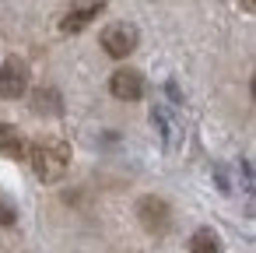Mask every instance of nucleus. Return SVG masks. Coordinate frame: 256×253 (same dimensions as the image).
Listing matches in <instances>:
<instances>
[{
    "mask_svg": "<svg viewBox=\"0 0 256 253\" xmlns=\"http://www.w3.org/2000/svg\"><path fill=\"white\" fill-rule=\"evenodd\" d=\"M238 172H242V190L249 193V200H252V207H256V165L249 162V158H238Z\"/></svg>",
    "mask_w": 256,
    "mask_h": 253,
    "instance_id": "nucleus-11",
    "label": "nucleus"
},
{
    "mask_svg": "<svg viewBox=\"0 0 256 253\" xmlns=\"http://www.w3.org/2000/svg\"><path fill=\"white\" fill-rule=\"evenodd\" d=\"M28 162H32V169L42 183H56L70 165V144L64 137H42V141L32 144Z\"/></svg>",
    "mask_w": 256,
    "mask_h": 253,
    "instance_id": "nucleus-1",
    "label": "nucleus"
},
{
    "mask_svg": "<svg viewBox=\"0 0 256 253\" xmlns=\"http://www.w3.org/2000/svg\"><path fill=\"white\" fill-rule=\"evenodd\" d=\"M249 92H252V99H256V74H252V85H249Z\"/></svg>",
    "mask_w": 256,
    "mask_h": 253,
    "instance_id": "nucleus-14",
    "label": "nucleus"
},
{
    "mask_svg": "<svg viewBox=\"0 0 256 253\" xmlns=\"http://www.w3.org/2000/svg\"><path fill=\"white\" fill-rule=\"evenodd\" d=\"M106 11V4H81V8H70L64 18H60V32L64 36H78L81 29L92 25V18H98Z\"/></svg>",
    "mask_w": 256,
    "mask_h": 253,
    "instance_id": "nucleus-8",
    "label": "nucleus"
},
{
    "mask_svg": "<svg viewBox=\"0 0 256 253\" xmlns=\"http://www.w3.org/2000/svg\"><path fill=\"white\" fill-rule=\"evenodd\" d=\"M28 151H32V141L14 123H0V155L14 162H28Z\"/></svg>",
    "mask_w": 256,
    "mask_h": 253,
    "instance_id": "nucleus-6",
    "label": "nucleus"
},
{
    "mask_svg": "<svg viewBox=\"0 0 256 253\" xmlns=\"http://www.w3.org/2000/svg\"><path fill=\"white\" fill-rule=\"evenodd\" d=\"M98 43H102V50H106L112 60H123V57H130V53L140 46V32H137L134 22H112V25L102 29Z\"/></svg>",
    "mask_w": 256,
    "mask_h": 253,
    "instance_id": "nucleus-2",
    "label": "nucleus"
},
{
    "mask_svg": "<svg viewBox=\"0 0 256 253\" xmlns=\"http://www.w3.org/2000/svg\"><path fill=\"white\" fill-rule=\"evenodd\" d=\"M109 92H112L120 102H137V99L144 95V78H140V71H130V67L116 71V74L109 78Z\"/></svg>",
    "mask_w": 256,
    "mask_h": 253,
    "instance_id": "nucleus-5",
    "label": "nucleus"
},
{
    "mask_svg": "<svg viewBox=\"0 0 256 253\" xmlns=\"http://www.w3.org/2000/svg\"><path fill=\"white\" fill-rule=\"evenodd\" d=\"M32 113H39V116H60V113H64L60 92H56V88H39V92H32Z\"/></svg>",
    "mask_w": 256,
    "mask_h": 253,
    "instance_id": "nucleus-9",
    "label": "nucleus"
},
{
    "mask_svg": "<svg viewBox=\"0 0 256 253\" xmlns=\"http://www.w3.org/2000/svg\"><path fill=\"white\" fill-rule=\"evenodd\" d=\"M137 221L144 225V232L151 235H165L172 228V207L162 197H140L137 200Z\"/></svg>",
    "mask_w": 256,
    "mask_h": 253,
    "instance_id": "nucleus-3",
    "label": "nucleus"
},
{
    "mask_svg": "<svg viewBox=\"0 0 256 253\" xmlns=\"http://www.w3.org/2000/svg\"><path fill=\"white\" fill-rule=\"evenodd\" d=\"M190 253H221V235L214 228H196L190 235Z\"/></svg>",
    "mask_w": 256,
    "mask_h": 253,
    "instance_id": "nucleus-10",
    "label": "nucleus"
},
{
    "mask_svg": "<svg viewBox=\"0 0 256 253\" xmlns=\"http://www.w3.org/2000/svg\"><path fill=\"white\" fill-rule=\"evenodd\" d=\"M151 123H154V130H158L165 151H176V148L182 144V127H179V120H176L165 106H154V109H151Z\"/></svg>",
    "mask_w": 256,
    "mask_h": 253,
    "instance_id": "nucleus-7",
    "label": "nucleus"
},
{
    "mask_svg": "<svg viewBox=\"0 0 256 253\" xmlns=\"http://www.w3.org/2000/svg\"><path fill=\"white\" fill-rule=\"evenodd\" d=\"M238 11H246V15H256V0H242V4H238Z\"/></svg>",
    "mask_w": 256,
    "mask_h": 253,
    "instance_id": "nucleus-13",
    "label": "nucleus"
},
{
    "mask_svg": "<svg viewBox=\"0 0 256 253\" xmlns=\"http://www.w3.org/2000/svg\"><path fill=\"white\" fill-rule=\"evenodd\" d=\"M18 221V207L11 204V200H0V225H4V228H11Z\"/></svg>",
    "mask_w": 256,
    "mask_h": 253,
    "instance_id": "nucleus-12",
    "label": "nucleus"
},
{
    "mask_svg": "<svg viewBox=\"0 0 256 253\" xmlns=\"http://www.w3.org/2000/svg\"><path fill=\"white\" fill-rule=\"evenodd\" d=\"M28 92V64L11 57L0 64V95L4 99H22Z\"/></svg>",
    "mask_w": 256,
    "mask_h": 253,
    "instance_id": "nucleus-4",
    "label": "nucleus"
}]
</instances>
